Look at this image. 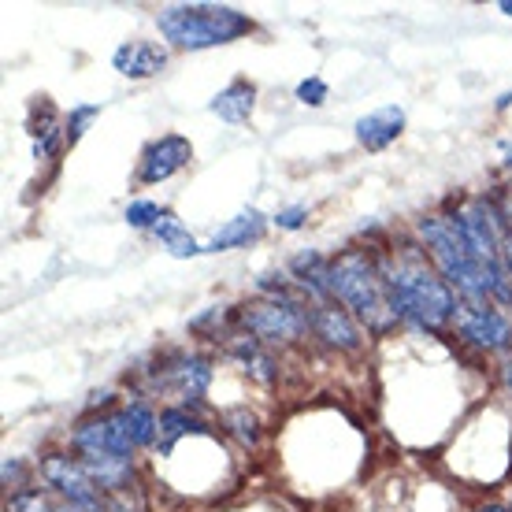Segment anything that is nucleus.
I'll use <instances>...</instances> for the list:
<instances>
[{"label":"nucleus","mask_w":512,"mask_h":512,"mask_svg":"<svg viewBox=\"0 0 512 512\" xmlns=\"http://www.w3.org/2000/svg\"><path fill=\"white\" fill-rule=\"evenodd\" d=\"M375 256H379L397 320L412 323L420 331H442L457 320L461 297L453 294V286L438 275L431 256L423 253V245L416 238H405L401 245L383 249Z\"/></svg>","instance_id":"obj_1"},{"label":"nucleus","mask_w":512,"mask_h":512,"mask_svg":"<svg viewBox=\"0 0 512 512\" xmlns=\"http://www.w3.org/2000/svg\"><path fill=\"white\" fill-rule=\"evenodd\" d=\"M331 297L375 338L390 334L401 323L372 249H342L331 256Z\"/></svg>","instance_id":"obj_2"},{"label":"nucleus","mask_w":512,"mask_h":512,"mask_svg":"<svg viewBox=\"0 0 512 512\" xmlns=\"http://www.w3.org/2000/svg\"><path fill=\"white\" fill-rule=\"evenodd\" d=\"M156 30L171 49L201 52L253 34L256 23L231 4H167L156 12Z\"/></svg>","instance_id":"obj_3"},{"label":"nucleus","mask_w":512,"mask_h":512,"mask_svg":"<svg viewBox=\"0 0 512 512\" xmlns=\"http://www.w3.org/2000/svg\"><path fill=\"white\" fill-rule=\"evenodd\" d=\"M416 242L423 253L431 256L438 275L453 286V294L468 301V305H494V282L487 268L472 256V249L457 238L446 216H423L416 219Z\"/></svg>","instance_id":"obj_4"},{"label":"nucleus","mask_w":512,"mask_h":512,"mask_svg":"<svg viewBox=\"0 0 512 512\" xmlns=\"http://www.w3.org/2000/svg\"><path fill=\"white\" fill-rule=\"evenodd\" d=\"M238 327L245 334H253L256 342H264L268 349L294 346V342L308 338V331H312L308 301H297V297H260V301H249V305L238 308Z\"/></svg>","instance_id":"obj_5"},{"label":"nucleus","mask_w":512,"mask_h":512,"mask_svg":"<svg viewBox=\"0 0 512 512\" xmlns=\"http://www.w3.org/2000/svg\"><path fill=\"white\" fill-rule=\"evenodd\" d=\"M38 475L45 490L56 501H64L67 509L75 512H104L108 509V494H104L93 475L86 472V464L67 453H45L38 464Z\"/></svg>","instance_id":"obj_6"},{"label":"nucleus","mask_w":512,"mask_h":512,"mask_svg":"<svg viewBox=\"0 0 512 512\" xmlns=\"http://www.w3.org/2000/svg\"><path fill=\"white\" fill-rule=\"evenodd\" d=\"M212 360L201 353H164L149 372V390L171 397L182 409H197L205 390L212 386Z\"/></svg>","instance_id":"obj_7"},{"label":"nucleus","mask_w":512,"mask_h":512,"mask_svg":"<svg viewBox=\"0 0 512 512\" xmlns=\"http://www.w3.org/2000/svg\"><path fill=\"white\" fill-rule=\"evenodd\" d=\"M71 449L78 457H116V461H134V438L127 435V423L119 412H104V416H86L82 423L71 427Z\"/></svg>","instance_id":"obj_8"},{"label":"nucleus","mask_w":512,"mask_h":512,"mask_svg":"<svg viewBox=\"0 0 512 512\" xmlns=\"http://www.w3.org/2000/svg\"><path fill=\"white\" fill-rule=\"evenodd\" d=\"M453 327L461 331V338L468 346L483 349V353H505L512 346L509 316L494 305H468V301H461Z\"/></svg>","instance_id":"obj_9"},{"label":"nucleus","mask_w":512,"mask_h":512,"mask_svg":"<svg viewBox=\"0 0 512 512\" xmlns=\"http://www.w3.org/2000/svg\"><path fill=\"white\" fill-rule=\"evenodd\" d=\"M190 160H193L190 138H182V134H160V138L149 141V145H145V153H141L138 182H141V186L167 182L171 175H179Z\"/></svg>","instance_id":"obj_10"},{"label":"nucleus","mask_w":512,"mask_h":512,"mask_svg":"<svg viewBox=\"0 0 512 512\" xmlns=\"http://www.w3.org/2000/svg\"><path fill=\"white\" fill-rule=\"evenodd\" d=\"M308 320H312V334L320 338L323 346L338 349V353H357L364 346V327L338 301L308 305Z\"/></svg>","instance_id":"obj_11"},{"label":"nucleus","mask_w":512,"mask_h":512,"mask_svg":"<svg viewBox=\"0 0 512 512\" xmlns=\"http://www.w3.org/2000/svg\"><path fill=\"white\" fill-rule=\"evenodd\" d=\"M223 353L234 360V364H242V372L249 375V379H256V383L271 386L275 379H279V360H275V353H271L264 342H256L253 334L238 331L223 346Z\"/></svg>","instance_id":"obj_12"},{"label":"nucleus","mask_w":512,"mask_h":512,"mask_svg":"<svg viewBox=\"0 0 512 512\" xmlns=\"http://www.w3.org/2000/svg\"><path fill=\"white\" fill-rule=\"evenodd\" d=\"M167 56H171V52H167L164 45H156V41H123V45L112 52V67H116L123 78L141 82V78L160 75L167 67Z\"/></svg>","instance_id":"obj_13"},{"label":"nucleus","mask_w":512,"mask_h":512,"mask_svg":"<svg viewBox=\"0 0 512 512\" xmlns=\"http://www.w3.org/2000/svg\"><path fill=\"white\" fill-rule=\"evenodd\" d=\"M357 141L368 149V153H379L386 145H394L401 138V130H405V112L397 108V104H386L379 112H368L364 119H357Z\"/></svg>","instance_id":"obj_14"},{"label":"nucleus","mask_w":512,"mask_h":512,"mask_svg":"<svg viewBox=\"0 0 512 512\" xmlns=\"http://www.w3.org/2000/svg\"><path fill=\"white\" fill-rule=\"evenodd\" d=\"M264 223H268V219L260 216L256 208H245V212H238L234 219H227V223L208 238L205 253H227V249H242V245L256 242V238L264 234Z\"/></svg>","instance_id":"obj_15"},{"label":"nucleus","mask_w":512,"mask_h":512,"mask_svg":"<svg viewBox=\"0 0 512 512\" xmlns=\"http://www.w3.org/2000/svg\"><path fill=\"white\" fill-rule=\"evenodd\" d=\"M256 108V86L249 78H234L231 86H223V90L208 101V112L219 116L223 123H249Z\"/></svg>","instance_id":"obj_16"},{"label":"nucleus","mask_w":512,"mask_h":512,"mask_svg":"<svg viewBox=\"0 0 512 512\" xmlns=\"http://www.w3.org/2000/svg\"><path fill=\"white\" fill-rule=\"evenodd\" d=\"M190 435H208V423L197 420L193 409H182V405H167L160 409V438H156V453H171L179 438H190Z\"/></svg>","instance_id":"obj_17"},{"label":"nucleus","mask_w":512,"mask_h":512,"mask_svg":"<svg viewBox=\"0 0 512 512\" xmlns=\"http://www.w3.org/2000/svg\"><path fill=\"white\" fill-rule=\"evenodd\" d=\"M123 423H127V435L134 438V446L145 449L153 446L156 449V438H160V412L149 405V401H127L123 409H119Z\"/></svg>","instance_id":"obj_18"},{"label":"nucleus","mask_w":512,"mask_h":512,"mask_svg":"<svg viewBox=\"0 0 512 512\" xmlns=\"http://www.w3.org/2000/svg\"><path fill=\"white\" fill-rule=\"evenodd\" d=\"M153 234H156V242L164 245L171 256H182V260H186V256L205 253V245L197 242V238L182 227V219L175 216V212H167V208H164V216H160V223L153 227Z\"/></svg>","instance_id":"obj_19"},{"label":"nucleus","mask_w":512,"mask_h":512,"mask_svg":"<svg viewBox=\"0 0 512 512\" xmlns=\"http://www.w3.org/2000/svg\"><path fill=\"white\" fill-rule=\"evenodd\" d=\"M219 423L227 427V435L238 442L242 449H256L260 446V420H256V412H249V409H227L223 416H219Z\"/></svg>","instance_id":"obj_20"},{"label":"nucleus","mask_w":512,"mask_h":512,"mask_svg":"<svg viewBox=\"0 0 512 512\" xmlns=\"http://www.w3.org/2000/svg\"><path fill=\"white\" fill-rule=\"evenodd\" d=\"M8 512H64V501H56L49 490H19L8 498Z\"/></svg>","instance_id":"obj_21"},{"label":"nucleus","mask_w":512,"mask_h":512,"mask_svg":"<svg viewBox=\"0 0 512 512\" xmlns=\"http://www.w3.org/2000/svg\"><path fill=\"white\" fill-rule=\"evenodd\" d=\"M160 216H164V208L156 205V201H145V197H138V201L127 205V223L138 227V231H153L156 223H160Z\"/></svg>","instance_id":"obj_22"},{"label":"nucleus","mask_w":512,"mask_h":512,"mask_svg":"<svg viewBox=\"0 0 512 512\" xmlns=\"http://www.w3.org/2000/svg\"><path fill=\"white\" fill-rule=\"evenodd\" d=\"M97 116H101V104H75V108H71V116H67V123H64L67 141L75 145V141L82 138L86 130H90V123H93Z\"/></svg>","instance_id":"obj_23"},{"label":"nucleus","mask_w":512,"mask_h":512,"mask_svg":"<svg viewBox=\"0 0 512 512\" xmlns=\"http://www.w3.org/2000/svg\"><path fill=\"white\" fill-rule=\"evenodd\" d=\"M297 101L308 104V108H320V104H327V82H323L320 75L297 82Z\"/></svg>","instance_id":"obj_24"},{"label":"nucleus","mask_w":512,"mask_h":512,"mask_svg":"<svg viewBox=\"0 0 512 512\" xmlns=\"http://www.w3.org/2000/svg\"><path fill=\"white\" fill-rule=\"evenodd\" d=\"M305 219H308L305 205H290L275 216V227H279V231H301V227H305Z\"/></svg>","instance_id":"obj_25"},{"label":"nucleus","mask_w":512,"mask_h":512,"mask_svg":"<svg viewBox=\"0 0 512 512\" xmlns=\"http://www.w3.org/2000/svg\"><path fill=\"white\" fill-rule=\"evenodd\" d=\"M4 487L12 490V494L26 490V464L19 461V457H8V461H4Z\"/></svg>","instance_id":"obj_26"},{"label":"nucleus","mask_w":512,"mask_h":512,"mask_svg":"<svg viewBox=\"0 0 512 512\" xmlns=\"http://www.w3.org/2000/svg\"><path fill=\"white\" fill-rule=\"evenodd\" d=\"M490 201L498 205L501 219L509 223V231H512V190H494V193H490Z\"/></svg>","instance_id":"obj_27"},{"label":"nucleus","mask_w":512,"mask_h":512,"mask_svg":"<svg viewBox=\"0 0 512 512\" xmlns=\"http://www.w3.org/2000/svg\"><path fill=\"white\" fill-rule=\"evenodd\" d=\"M501 379H505V390L512 394V357L505 360V364H501Z\"/></svg>","instance_id":"obj_28"},{"label":"nucleus","mask_w":512,"mask_h":512,"mask_svg":"<svg viewBox=\"0 0 512 512\" xmlns=\"http://www.w3.org/2000/svg\"><path fill=\"white\" fill-rule=\"evenodd\" d=\"M475 512H509V509H505V505H479Z\"/></svg>","instance_id":"obj_29"},{"label":"nucleus","mask_w":512,"mask_h":512,"mask_svg":"<svg viewBox=\"0 0 512 512\" xmlns=\"http://www.w3.org/2000/svg\"><path fill=\"white\" fill-rule=\"evenodd\" d=\"M498 8H501V12H505V15H512V0H501Z\"/></svg>","instance_id":"obj_30"},{"label":"nucleus","mask_w":512,"mask_h":512,"mask_svg":"<svg viewBox=\"0 0 512 512\" xmlns=\"http://www.w3.org/2000/svg\"><path fill=\"white\" fill-rule=\"evenodd\" d=\"M505 509H509V512H512V498H509V505H505Z\"/></svg>","instance_id":"obj_31"},{"label":"nucleus","mask_w":512,"mask_h":512,"mask_svg":"<svg viewBox=\"0 0 512 512\" xmlns=\"http://www.w3.org/2000/svg\"><path fill=\"white\" fill-rule=\"evenodd\" d=\"M64 512H75V509H67V505H64Z\"/></svg>","instance_id":"obj_32"}]
</instances>
